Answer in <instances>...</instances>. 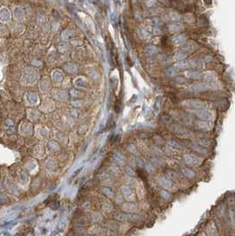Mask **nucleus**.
<instances>
[{
  "instance_id": "6ab92c4d",
  "label": "nucleus",
  "mask_w": 235,
  "mask_h": 236,
  "mask_svg": "<svg viewBox=\"0 0 235 236\" xmlns=\"http://www.w3.org/2000/svg\"><path fill=\"white\" fill-rule=\"evenodd\" d=\"M168 144H169L171 147L176 148V149H178V150H183V149H184V147H183L182 145H180L179 143L176 142L175 141H169Z\"/></svg>"
},
{
  "instance_id": "ddd939ff",
  "label": "nucleus",
  "mask_w": 235,
  "mask_h": 236,
  "mask_svg": "<svg viewBox=\"0 0 235 236\" xmlns=\"http://www.w3.org/2000/svg\"><path fill=\"white\" fill-rule=\"evenodd\" d=\"M181 173L183 174V175H185L186 177L189 178V179H192V178L194 177V171H192V170L189 169V168L183 167V168L181 169Z\"/></svg>"
},
{
  "instance_id": "4be33fe9",
  "label": "nucleus",
  "mask_w": 235,
  "mask_h": 236,
  "mask_svg": "<svg viewBox=\"0 0 235 236\" xmlns=\"http://www.w3.org/2000/svg\"><path fill=\"white\" fill-rule=\"evenodd\" d=\"M103 209H104V211H106V212H111V211L113 210L112 206L111 204H109V203H104V204L103 205Z\"/></svg>"
},
{
  "instance_id": "c756f323",
  "label": "nucleus",
  "mask_w": 235,
  "mask_h": 236,
  "mask_svg": "<svg viewBox=\"0 0 235 236\" xmlns=\"http://www.w3.org/2000/svg\"><path fill=\"white\" fill-rule=\"evenodd\" d=\"M65 221H66V219L65 218H62L61 219V220L59 221V227H60V228H63L64 227H65Z\"/></svg>"
},
{
  "instance_id": "f704fd0d",
  "label": "nucleus",
  "mask_w": 235,
  "mask_h": 236,
  "mask_svg": "<svg viewBox=\"0 0 235 236\" xmlns=\"http://www.w3.org/2000/svg\"><path fill=\"white\" fill-rule=\"evenodd\" d=\"M230 217H231V218H233V217H234V214H233V212H232V211H231V215H230ZM234 222H235L234 219H232V223H233V227H234Z\"/></svg>"
},
{
  "instance_id": "423d86ee",
  "label": "nucleus",
  "mask_w": 235,
  "mask_h": 236,
  "mask_svg": "<svg viewBox=\"0 0 235 236\" xmlns=\"http://www.w3.org/2000/svg\"><path fill=\"white\" fill-rule=\"evenodd\" d=\"M184 105L189 108H193V109H202L204 107V104L202 102H198V101H187L184 103Z\"/></svg>"
},
{
  "instance_id": "f03ea898",
  "label": "nucleus",
  "mask_w": 235,
  "mask_h": 236,
  "mask_svg": "<svg viewBox=\"0 0 235 236\" xmlns=\"http://www.w3.org/2000/svg\"><path fill=\"white\" fill-rule=\"evenodd\" d=\"M184 161L190 166H200L202 163V159L193 154H186L184 156Z\"/></svg>"
},
{
  "instance_id": "b1692460",
  "label": "nucleus",
  "mask_w": 235,
  "mask_h": 236,
  "mask_svg": "<svg viewBox=\"0 0 235 236\" xmlns=\"http://www.w3.org/2000/svg\"><path fill=\"white\" fill-rule=\"evenodd\" d=\"M151 150H152V153H154V154H156V155H162L163 154V152L159 150V149H157V148H155V147H152L151 148Z\"/></svg>"
},
{
  "instance_id": "473e14b6",
  "label": "nucleus",
  "mask_w": 235,
  "mask_h": 236,
  "mask_svg": "<svg viewBox=\"0 0 235 236\" xmlns=\"http://www.w3.org/2000/svg\"><path fill=\"white\" fill-rule=\"evenodd\" d=\"M81 160H79V161H77L76 162V164L72 167V171H74L77 167H80L81 166Z\"/></svg>"
},
{
  "instance_id": "2eb2a0df",
  "label": "nucleus",
  "mask_w": 235,
  "mask_h": 236,
  "mask_svg": "<svg viewBox=\"0 0 235 236\" xmlns=\"http://www.w3.org/2000/svg\"><path fill=\"white\" fill-rule=\"evenodd\" d=\"M216 77H217L216 73L211 72V71H208V72L204 73L203 75H202V78H204V79H206L208 81H212V80L216 79Z\"/></svg>"
},
{
  "instance_id": "6e6552de",
  "label": "nucleus",
  "mask_w": 235,
  "mask_h": 236,
  "mask_svg": "<svg viewBox=\"0 0 235 236\" xmlns=\"http://www.w3.org/2000/svg\"><path fill=\"white\" fill-rule=\"evenodd\" d=\"M197 126L199 129L201 130H203V131H210L212 129L213 127V125L210 123V122H208V121H199L197 123Z\"/></svg>"
},
{
  "instance_id": "f257e3e1",
  "label": "nucleus",
  "mask_w": 235,
  "mask_h": 236,
  "mask_svg": "<svg viewBox=\"0 0 235 236\" xmlns=\"http://www.w3.org/2000/svg\"><path fill=\"white\" fill-rule=\"evenodd\" d=\"M115 218L119 221H125V222H137L141 219V218L136 214H119L117 215Z\"/></svg>"
},
{
  "instance_id": "cd10ccee",
  "label": "nucleus",
  "mask_w": 235,
  "mask_h": 236,
  "mask_svg": "<svg viewBox=\"0 0 235 236\" xmlns=\"http://www.w3.org/2000/svg\"><path fill=\"white\" fill-rule=\"evenodd\" d=\"M165 153L167 154V155H173V154H174L173 150V149H170L169 147H165Z\"/></svg>"
},
{
  "instance_id": "4468645a",
  "label": "nucleus",
  "mask_w": 235,
  "mask_h": 236,
  "mask_svg": "<svg viewBox=\"0 0 235 236\" xmlns=\"http://www.w3.org/2000/svg\"><path fill=\"white\" fill-rule=\"evenodd\" d=\"M18 217V212H14V213H11V214H8L7 216H5L4 218L2 219V222L4 223V222H10L12 220H13L14 219H16Z\"/></svg>"
},
{
  "instance_id": "bb28decb",
  "label": "nucleus",
  "mask_w": 235,
  "mask_h": 236,
  "mask_svg": "<svg viewBox=\"0 0 235 236\" xmlns=\"http://www.w3.org/2000/svg\"><path fill=\"white\" fill-rule=\"evenodd\" d=\"M198 143L202 146H208L210 144V142L207 141V140H199L198 141Z\"/></svg>"
},
{
  "instance_id": "f3484780",
  "label": "nucleus",
  "mask_w": 235,
  "mask_h": 236,
  "mask_svg": "<svg viewBox=\"0 0 235 236\" xmlns=\"http://www.w3.org/2000/svg\"><path fill=\"white\" fill-rule=\"evenodd\" d=\"M102 191H103V193H104L105 195H107L108 197H110V198H112V197H113V191H112V189L111 187H104L102 188Z\"/></svg>"
},
{
  "instance_id": "9b49d317",
  "label": "nucleus",
  "mask_w": 235,
  "mask_h": 236,
  "mask_svg": "<svg viewBox=\"0 0 235 236\" xmlns=\"http://www.w3.org/2000/svg\"><path fill=\"white\" fill-rule=\"evenodd\" d=\"M174 132L176 133L178 135H179V136H181V137H187V136L190 134V133H189L187 130H186V129H184V128H181V127H179V126H176V127H175Z\"/></svg>"
},
{
  "instance_id": "dca6fc26",
  "label": "nucleus",
  "mask_w": 235,
  "mask_h": 236,
  "mask_svg": "<svg viewBox=\"0 0 235 236\" xmlns=\"http://www.w3.org/2000/svg\"><path fill=\"white\" fill-rule=\"evenodd\" d=\"M103 220V218L102 216L98 213V212H94L91 216V221L93 223H100L102 222Z\"/></svg>"
},
{
  "instance_id": "412c9836",
  "label": "nucleus",
  "mask_w": 235,
  "mask_h": 236,
  "mask_svg": "<svg viewBox=\"0 0 235 236\" xmlns=\"http://www.w3.org/2000/svg\"><path fill=\"white\" fill-rule=\"evenodd\" d=\"M166 175H167L168 179H177V178H178V174H177L176 173H174V172L168 171L167 174H166Z\"/></svg>"
},
{
  "instance_id": "7c9ffc66",
  "label": "nucleus",
  "mask_w": 235,
  "mask_h": 236,
  "mask_svg": "<svg viewBox=\"0 0 235 236\" xmlns=\"http://www.w3.org/2000/svg\"><path fill=\"white\" fill-rule=\"evenodd\" d=\"M110 170L112 173H114V174H118L119 173V169L117 166H111L110 167Z\"/></svg>"
},
{
  "instance_id": "2f4dec72",
  "label": "nucleus",
  "mask_w": 235,
  "mask_h": 236,
  "mask_svg": "<svg viewBox=\"0 0 235 236\" xmlns=\"http://www.w3.org/2000/svg\"><path fill=\"white\" fill-rule=\"evenodd\" d=\"M98 178H99L100 179H109V178H110V175L104 173V174H102L98 175Z\"/></svg>"
},
{
  "instance_id": "c9c22d12",
  "label": "nucleus",
  "mask_w": 235,
  "mask_h": 236,
  "mask_svg": "<svg viewBox=\"0 0 235 236\" xmlns=\"http://www.w3.org/2000/svg\"><path fill=\"white\" fill-rule=\"evenodd\" d=\"M196 236H206V235L204 233H200V234H198Z\"/></svg>"
},
{
  "instance_id": "f8f14e48",
  "label": "nucleus",
  "mask_w": 235,
  "mask_h": 236,
  "mask_svg": "<svg viewBox=\"0 0 235 236\" xmlns=\"http://www.w3.org/2000/svg\"><path fill=\"white\" fill-rule=\"evenodd\" d=\"M191 148H192L194 150H195V151H197V152H199V153H201V154H202V155H205V154L208 153L207 149H205L204 147H202V146L200 145V144H194V145L191 146Z\"/></svg>"
},
{
  "instance_id": "72a5a7b5",
  "label": "nucleus",
  "mask_w": 235,
  "mask_h": 236,
  "mask_svg": "<svg viewBox=\"0 0 235 236\" xmlns=\"http://www.w3.org/2000/svg\"><path fill=\"white\" fill-rule=\"evenodd\" d=\"M136 161H137V164H138V166H144L143 162H142L141 159L137 158V159H136Z\"/></svg>"
},
{
  "instance_id": "20e7f679",
  "label": "nucleus",
  "mask_w": 235,
  "mask_h": 236,
  "mask_svg": "<svg viewBox=\"0 0 235 236\" xmlns=\"http://www.w3.org/2000/svg\"><path fill=\"white\" fill-rule=\"evenodd\" d=\"M194 113L198 117V118H202V119H205V120H210L212 118V113L208 111V110H202V109H199L194 112Z\"/></svg>"
},
{
  "instance_id": "9d476101",
  "label": "nucleus",
  "mask_w": 235,
  "mask_h": 236,
  "mask_svg": "<svg viewBox=\"0 0 235 236\" xmlns=\"http://www.w3.org/2000/svg\"><path fill=\"white\" fill-rule=\"evenodd\" d=\"M158 183L164 187L165 188H171L173 185V182L170 180V179H167V178L165 177H160L158 179Z\"/></svg>"
},
{
  "instance_id": "1a4fd4ad",
  "label": "nucleus",
  "mask_w": 235,
  "mask_h": 236,
  "mask_svg": "<svg viewBox=\"0 0 235 236\" xmlns=\"http://www.w3.org/2000/svg\"><path fill=\"white\" fill-rule=\"evenodd\" d=\"M207 236H218L216 226L214 225V223L210 222L208 226H207Z\"/></svg>"
},
{
  "instance_id": "aec40b11",
  "label": "nucleus",
  "mask_w": 235,
  "mask_h": 236,
  "mask_svg": "<svg viewBox=\"0 0 235 236\" xmlns=\"http://www.w3.org/2000/svg\"><path fill=\"white\" fill-rule=\"evenodd\" d=\"M160 194H161V196L163 197V198H165V200H168V199H170V197H171V195H170V193L168 192V191H166V190H162L161 192H160Z\"/></svg>"
},
{
  "instance_id": "5701e85b",
  "label": "nucleus",
  "mask_w": 235,
  "mask_h": 236,
  "mask_svg": "<svg viewBox=\"0 0 235 236\" xmlns=\"http://www.w3.org/2000/svg\"><path fill=\"white\" fill-rule=\"evenodd\" d=\"M49 146H50V148L52 150H59V145H58V143L57 142H51L50 143H49Z\"/></svg>"
},
{
  "instance_id": "39448f33",
  "label": "nucleus",
  "mask_w": 235,
  "mask_h": 236,
  "mask_svg": "<svg viewBox=\"0 0 235 236\" xmlns=\"http://www.w3.org/2000/svg\"><path fill=\"white\" fill-rule=\"evenodd\" d=\"M122 209L125 212H129V213H134L138 211V208L137 205L133 203H125L123 204Z\"/></svg>"
},
{
  "instance_id": "a211bd4d",
  "label": "nucleus",
  "mask_w": 235,
  "mask_h": 236,
  "mask_svg": "<svg viewBox=\"0 0 235 236\" xmlns=\"http://www.w3.org/2000/svg\"><path fill=\"white\" fill-rule=\"evenodd\" d=\"M144 166H145V168H146L147 172H149L150 174H152V173L155 172V167H154V166L150 162H147V161L144 162Z\"/></svg>"
},
{
  "instance_id": "e433bc0d",
  "label": "nucleus",
  "mask_w": 235,
  "mask_h": 236,
  "mask_svg": "<svg viewBox=\"0 0 235 236\" xmlns=\"http://www.w3.org/2000/svg\"><path fill=\"white\" fill-rule=\"evenodd\" d=\"M86 236H90V235H86Z\"/></svg>"
},
{
  "instance_id": "393cba45",
  "label": "nucleus",
  "mask_w": 235,
  "mask_h": 236,
  "mask_svg": "<svg viewBox=\"0 0 235 236\" xmlns=\"http://www.w3.org/2000/svg\"><path fill=\"white\" fill-rule=\"evenodd\" d=\"M152 160H153V162H154V164L156 166H161L163 164V160L160 159V158H154Z\"/></svg>"
},
{
  "instance_id": "c85d7f7f",
  "label": "nucleus",
  "mask_w": 235,
  "mask_h": 236,
  "mask_svg": "<svg viewBox=\"0 0 235 236\" xmlns=\"http://www.w3.org/2000/svg\"><path fill=\"white\" fill-rule=\"evenodd\" d=\"M90 203L89 202H86L85 203H83L82 204V206H81V208H82V210H85V211H88L89 208H90Z\"/></svg>"
},
{
  "instance_id": "0eeeda50",
  "label": "nucleus",
  "mask_w": 235,
  "mask_h": 236,
  "mask_svg": "<svg viewBox=\"0 0 235 236\" xmlns=\"http://www.w3.org/2000/svg\"><path fill=\"white\" fill-rule=\"evenodd\" d=\"M112 158H113V160L117 163L118 165L123 166V165L125 164V157L122 154H120L119 152H118L117 150H115L112 153Z\"/></svg>"
},
{
  "instance_id": "7ed1b4c3",
  "label": "nucleus",
  "mask_w": 235,
  "mask_h": 236,
  "mask_svg": "<svg viewBox=\"0 0 235 236\" xmlns=\"http://www.w3.org/2000/svg\"><path fill=\"white\" fill-rule=\"evenodd\" d=\"M121 192L124 195V197L127 200V201H133L135 198V195L133 191V189L128 187V186H123L121 187Z\"/></svg>"
},
{
  "instance_id": "a878e982",
  "label": "nucleus",
  "mask_w": 235,
  "mask_h": 236,
  "mask_svg": "<svg viewBox=\"0 0 235 236\" xmlns=\"http://www.w3.org/2000/svg\"><path fill=\"white\" fill-rule=\"evenodd\" d=\"M126 173H127V174H128L129 176H134V175H135V172H134V170H133V168H131V167H127V168H126Z\"/></svg>"
}]
</instances>
